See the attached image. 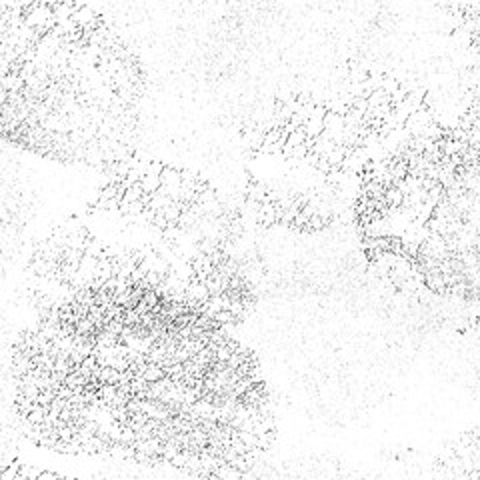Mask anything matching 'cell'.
<instances>
[{
  "instance_id": "1",
  "label": "cell",
  "mask_w": 480,
  "mask_h": 480,
  "mask_svg": "<svg viewBox=\"0 0 480 480\" xmlns=\"http://www.w3.org/2000/svg\"><path fill=\"white\" fill-rule=\"evenodd\" d=\"M162 376H164V368L160 364H156V362H148L146 368L142 370V378L146 380V382H156Z\"/></svg>"
},
{
  "instance_id": "2",
  "label": "cell",
  "mask_w": 480,
  "mask_h": 480,
  "mask_svg": "<svg viewBox=\"0 0 480 480\" xmlns=\"http://www.w3.org/2000/svg\"><path fill=\"white\" fill-rule=\"evenodd\" d=\"M420 136H424V138H428V140H432V142H436V140L444 138V128H442L438 122L432 120L430 124H426V126H424V130H422V134H420Z\"/></svg>"
},
{
  "instance_id": "3",
  "label": "cell",
  "mask_w": 480,
  "mask_h": 480,
  "mask_svg": "<svg viewBox=\"0 0 480 480\" xmlns=\"http://www.w3.org/2000/svg\"><path fill=\"white\" fill-rule=\"evenodd\" d=\"M140 186H142V192H144V194H154V192L160 188V180H158V176H150V174H146V176H142V178H140Z\"/></svg>"
},
{
  "instance_id": "4",
  "label": "cell",
  "mask_w": 480,
  "mask_h": 480,
  "mask_svg": "<svg viewBox=\"0 0 480 480\" xmlns=\"http://www.w3.org/2000/svg\"><path fill=\"white\" fill-rule=\"evenodd\" d=\"M384 202H386V206H400L402 204V194L400 190L394 188V186H388L386 190H384Z\"/></svg>"
},
{
  "instance_id": "5",
  "label": "cell",
  "mask_w": 480,
  "mask_h": 480,
  "mask_svg": "<svg viewBox=\"0 0 480 480\" xmlns=\"http://www.w3.org/2000/svg\"><path fill=\"white\" fill-rule=\"evenodd\" d=\"M142 186H140V182H136V184H132V186H128L126 190H124V196H122V200L124 202H138L140 198H142Z\"/></svg>"
},
{
  "instance_id": "6",
  "label": "cell",
  "mask_w": 480,
  "mask_h": 480,
  "mask_svg": "<svg viewBox=\"0 0 480 480\" xmlns=\"http://www.w3.org/2000/svg\"><path fill=\"white\" fill-rule=\"evenodd\" d=\"M18 472H20V462H12L8 464V470L0 472V478H18Z\"/></svg>"
},
{
  "instance_id": "7",
  "label": "cell",
  "mask_w": 480,
  "mask_h": 480,
  "mask_svg": "<svg viewBox=\"0 0 480 480\" xmlns=\"http://www.w3.org/2000/svg\"><path fill=\"white\" fill-rule=\"evenodd\" d=\"M142 300H144V302H146V304L150 306V310H152V306H154V304H158V302H160V298L156 296V292H154V290H144V294H142Z\"/></svg>"
},
{
  "instance_id": "8",
  "label": "cell",
  "mask_w": 480,
  "mask_h": 480,
  "mask_svg": "<svg viewBox=\"0 0 480 480\" xmlns=\"http://www.w3.org/2000/svg\"><path fill=\"white\" fill-rule=\"evenodd\" d=\"M162 168H164V164H162L160 160H150V164H148V174H150V176H160Z\"/></svg>"
},
{
  "instance_id": "9",
  "label": "cell",
  "mask_w": 480,
  "mask_h": 480,
  "mask_svg": "<svg viewBox=\"0 0 480 480\" xmlns=\"http://www.w3.org/2000/svg\"><path fill=\"white\" fill-rule=\"evenodd\" d=\"M44 478H60V474L58 472H48V470L38 472V480H44Z\"/></svg>"
}]
</instances>
